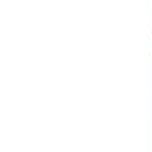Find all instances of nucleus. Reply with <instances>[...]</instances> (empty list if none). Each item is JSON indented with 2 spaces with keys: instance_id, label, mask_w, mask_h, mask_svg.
<instances>
[]
</instances>
